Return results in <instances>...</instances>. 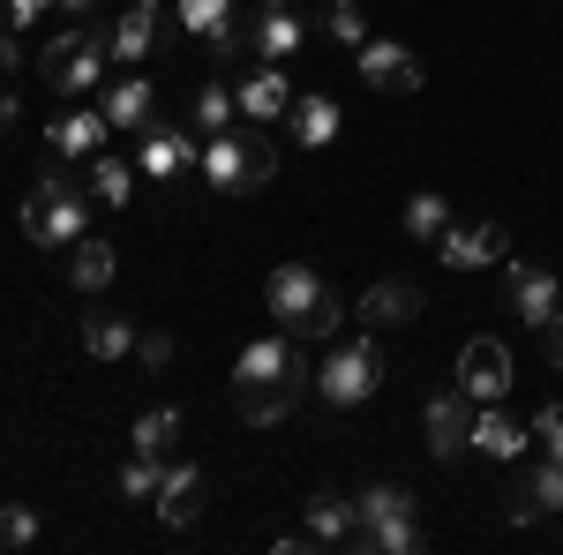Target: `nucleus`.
Instances as JSON below:
<instances>
[{
    "label": "nucleus",
    "instance_id": "f257e3e1",
    "mask_svg": "<svg viewBox=\"0 0 563 555\" xmlns=\"http://www.w3.org/2000/svg\"><path fill=\"white\" fill-rule=\"evenodd\" d=\"M308 390H316V368L301 360V338L294 331H278V338H256L241 360H233V413L249 428H271L286 421L294 406H301Z\"/></svg>",
    "mask_w": 563,
    "mask_h": 555
},
{
    "label": "nucleus",
    "instance_id": "f03ea898",
    "mask_svg": "<svg viewBox=\"0 0 563 555\" xmlns=\"http://www.w3.org/2000/svg\"><path fill=\"white\" fill-rule=\"evenodd\" d=\"M271 323L294 331L301 345H331L339 323H346V308H339V293H331L308 263H278V270H271Z\"/></svg>",
    "mask_w": 563,
    "mask_h": 555
},
{
    "label": "nucleus",
    "instance_id": "7ed1b4c3",
    "mask_svg": "<svg viewBox=\"0 0 563 555\" xmlns=\"http://www.w3.org/2000/svg\"><path fill=\"white\" fill-rule=\"evenodd\" d=\"M271 173H278V143L263 135V121L203 143V188H211V196H249V188L271 180Z\"/></svg>",
    "mask_w": 563,
    "mask_h": 555
},
{
    "label": "nucleus",
    "instance_id": "20e7f679",
    "mask_svg": "<svg viewBox=\"0 0 563 555\" xmlns=\"http://www.w3.org/2000/svg\"><path fill=\"white\" fill-rule=\"evenodd\" d=\"M106 60H113V31L84 15L76 31H60V38L45 45V84L60 90V98H84V90H106Z\"/></svg>",
    "mask_w": 563,
    "mask_h": 555
},
{
    "label": "nucleus",
    "instance_id": "39448f33",
    "mask_svg": "<svg viewBox=\"0 0 563 555\" xmlns=\"http://www.w3.org/2000/svg\"><path fill=\"white\" fill-rule=\"evenodd\" d=\"M376 384H384V345H376V331L361 323L353 338H339L331 353H323L316 390H323V406H368V398H376Z\"/></svg>",
    "mask_w": 563,
    "mask_h": 555
},
{
    "label": "nucleus",
    "instance_id": "423d86ee",
    "mask_svg": "<svg viewBox=\"0 0 563 555\" xmlns=\"http://www.w3.org/2000/svg\"><path fill=\"white\" fill-rule=\"evenodd\" d=\"M353 511H361L353 548H368V555H413L421 548V503H413V488H368V496H353Z\"/></svg>",
    "mask_w": 563,
    "mask_h": 555
},
{
    "label": "nucleus",
    "instance_id": "0eeeda50",
    "mask_svg": "<svg viewBox=\"0 0 563 555\" xmlns=\"http://www.w3.org/2000/svg\"><path fill=\"white\" fill-rule=\"evenodd\" d=\"M23 241L31 248H76L84 241V188H68L60 173H45L38 188L23 196Z\"/></svg>",
    "mask_w": 563,
    "mask_h": 555
},
{
    "label": "nucleus",
    "instance_id": "6e6552de",
    "mask_svg": "<svg viewBox=\"0 0 563 555\" xmlns=\"http://www.w3.org/2000/svg\"><path fill=\"white\" fill-rule=\"evenodd\" d=\"M294 98H301V90H294V76H286L278 60H256V68L233 84L241 121H263V129H271V121H286V113H294Z\"/></svg>",
    "mask_w": 563,
    "mask_h": 555
},
{
    "label": "nucleus",
    "instance_id": "1a4fd4ad",
    "mask_svg": "<svg viewBox=\"0 0 563 555\" xmlns=\"http://www.w3.org/2000/svg\"><path fill=\"white\" fill-rule=\"evenodd\" d=\"M435 256L451 263V270H481V263L511 256V233H504V218H466V225H451V233L435 241Z\"/></svg>",
    "mask_w": 563,
    "mask_h": 555
},
{
    "label": "nucleus",
    "instance_id": "9d476101",
    "mask_svg": "<svg viewBox=\"0 0 563 555\" xmlns=\"http://www.w3.org/2000/svg\"><path fill=\"white\" fill-rule=\"evenodd\" d=\"M459 390L474 406H504V390H511V353H504V338H474L459 353Z\"/></svg>",
    "mask_w": 563,
    "mask_h": 555
},
{
    "label": "nucleus",
    "instance_id": "9b49d317",
    "mask_svg": "<svg viewBox=\"0 0 563 555\" xmlns=\"http://www.w3.org/2000/svg\"><path fill=\"white\" fill-rule=\"evenodd\" d=\"M429 451L443 466L474 451V398H466V390H435L429 398Z\"/></svg>",
    "mask_w": 563,
    "mask_h": 555
},
{
    "label": "nucleus",
    "instance_id": "f8f14e48",
    "mask_svg": "<svg viewBox=\"0 0 563 555\" xmlns=\"http://www.w3.org/2000/svg\"><path fill=\"white\" fill-rule=\"evenodd\" d=\"M135 143H143V173H151V180H180L188 166H203V143L188 129H166V121H143Z\"/></svg>",
    "mask_w": 563,
    "mask_h": 555
},
{
    "label": "nucleus",
    "instance_id": "ddd939ff",
    "mask_svg": "<svg viewBox=\"0 0 563 555\" xmlns=\"http://www.w3.org/2000/svg\"><path fill=\"white\" fill-rule=\"evenodd\" d=\"M511 315L533 323V331H549L563 315V286L556 270H541V263H511Z\"/></svg>",
    "mask_w": 563,
    "mask_h": 555
},
{
    "label": "nucleus",
    "instance_id": "4468645a",
    "mask_svg": "<svg viewBox=\"0 0 563 555\" xmlns=\"http://www.w3.org/2000/svg\"><path fill=\"white\" fill-rule=\"evenodd\" d=\"M413 315H421V286H406V278H376L361 293V308H353V323H368V331H398Z\"/></svg>",
    "mask_w": 563,
    "mask_h": 555
},
{
    "label": "nucleus",
    "instance_id": "2eb2a0df",
    "mask_svg": "<svg viewBox=\"0 0 563 555\" xmlns=\"http://www.w3.org/2000/svg\"><path fill=\"white\" fill-rule=\"evenodd\" d=\"M353 53H361V84H376V90H421V60H413L406 45L368 38V45H353Z\"/></svg>",
    "mask_w": 563,
    "mask_h": 555
},
{
    "label": "nucleus",
    "instance_id": "dca6fc26",
    "mask_svg": "<svg viewBox=\"0 0 563 555\" xmlns=\"http://www.w3.org/2000/svg\"><path fill=\"white\" fill-rule=\"evenodd\" d=\"M180 23H188V38H203L218 60H233V23H241V0H180Z\"/></svg>",
    "mask_w": 563,
    "mask_h": 555
},
{
    "label": "nucleus",
    "instance_id": "f3484780",
    "mask_svg": "<svg viewBox=\"0 0 563 555\" xmlns=\"http://www.w3.org/2000/svg\"><path fill=\"white\" fill-rule=\"evenodd\" d=\"M158 518H166L174 533L203 518V466H188V458H180V466H166V488H158Z\"/></svg>",
    "mask_w": 563,
    "mask_h": 555
},
{
    "label": "nucleus",
    "instance_id": "a211bd4d",
    "mask_svg": "<svg viewBox=\"0 0 563 555\" xmlns=\"http://www.w3.org/2000/svg\"><path fill=\"white\" fill-rule=\"evenodd\" d=\"M339 121H346V113H339V98H323V90H301L294 113H286V129H294L301 151H323V143L339 135Z\"/></svg>",
    "mask_w": 563,
    "mask_h": 555
},
{
    "label": "nucleus",
    "instance_id": "6ab92c4d",
    "mask_svg": "<svg viewBox=\"0 0 563 555\" xmlns=\"http://www.w3.org/2000/svg\"><path fill=\"white\" fill-rule=\"evenodd\" d=\"M353 533H361V511L346 496H308V541L316 548H353Z\"/></svg>",
    "mask_w": 563,
    "mask_h": 555
},
{
    "label": "nucleus",
    "instance_id": "aec40b11",
    "mask_svg": "<svg viewBox=\"0 0 563 555\" xmlns=\"http://www.w3.org/2000/svg\"><path fill=\"white\" fill-rule=\"evenodd\" d=\"M106 135H113V121H106L98 106H84V113L53 121V151H60V158H98V151H106Z\"/></svg>",
    "mask_w": 563,
    "mask_h": 555
},
{
    "label": "nucleus",
    "instance_id": "412c9836",
    "mask_svg": "<svg viewBox=\"0 0 563 555\" xmlns=\"http://www.w3.org/2000/svg\"><path fill=\"white\" fill-rule=\"evenodd\" d=\"M474 451H481V458H496V466H511V458L526 451V428L511 421V413H496V406H481V413H474Z\"/></svg>",
    "mask_w": 563,
    "mask_h": 555
},
{
    "label": "nucleus",
    "instance_id": "4be33fe9",
    "mask_svg": "<svg viewBox=\"0 0 563 555\" xmlns=\"http://www.w3.org/2000/svg\"><path fill=\"white\" fill-rule=\"evenodd\" d=\"M98 113H106L113 129H135V135H143V121H151V84H143V76H121V84H106Z\"/></svg>",
    "mask_w": 563,
    "mask_h": 555
},
{
    "label": "nucleus",
    "instance_id": "5701e85b",
    "mask_svg": "<svg viewBox=\"0 0 563 555\" xmlns=\"http://www.w3.org/2000/svg\"><path fill=\"white\" fill-rule=\"evenodd\" d=\"M84 353L90 360H129L135 353V323L129 315H84Z\"/></svg>",
    "mask_w": 563,
    "mask_h": 555
},
{
    "label": "nucleus",
    "instance_id": "b1692460",
    "mask_svg": "<svg viewBox=\"0 0 563 555\" xmlns=\"http://www.w3.org/2000/svg\"><path fill=\"white\" fill-rule=\"evenodd\" d=\"M541 511H563V458H549V466L526 480V496L511 503V525H533Z\"/></svg>",
    "mask_w": 563,
    "mask_h": 555
},
{
    "label": "nucleus",
    "instance_id": "393cba45",
    "mask_svg": "<svg viewBox=\"0 0 563 555\" xmlns=\"http://www.w3.org/2000/svg\"><path fill=\"white\" fill-rule=\"evenodd\" d=\"M249 45H256L263 60H286V53L301 45V15H294V8H263L256 31H249Z\"/></svg>",
    "mask_w": 563,
    "mask_h": 555
},
{
    "label": "nucleus",
    "instance_id": "a878e982",
    "mask_svg": "<svg viewBox=\"0 0 563 555\" xmlns=\"http://www.w3.org/2000/svg\"><path fill=\"white\" fill-rule=\"evenodd\" d=\"M106 31H113V60H143V53L158 45V8H143V0H135L129 15H121V23H106Z\"/></svg>",
    "mask_w": 563,
    "mask_h": 555
},
{
    "label": "nucleus",
    "instance_id": "bb28decb",
    "mask_svg": "<svg viewBox=\"0 0 563 555\" xmlns=\"http://www.w3.org/2000/svg\"><path fill=\"white\" fill-rule=\"evenodd\" d=\"M113 270H121V256H113V248H106V241H76V248H68V278H76V286H84V293H98V286H113Z\"/></svg>",
    "mask_w": 563,
    "mask_h": 555
},
{
    "label": "nucleus",
    "instance_id": "cd10ccee",
    "mask_svg": "<svg viewBox=\"0 0 563 555\" xmlns=\"http://www.w3.org/2000/svg\"><path fill=\"white\" fill-rule=\"evenodd\" d=\"M196 129H203V143H211V135H233V129H241L233 84H196Z\"/></svg>",
    "mask_w": 563,
    "mask_h": 555
},
{
    "label": "nucleus",
    "instance_id": "c85d7f7f",
    "mask_svg": "<svg viewBox=\"0 0 563 555\" xmlns=\"http://www.w3.org/2000/svg\"><path fill=\"white\" fill-rule=\"evenodd\" d=\"M90 196L121 211V203L135 196V166H129V158H113V151H98V158H90Z\"/></svg>",
    "mask_w": 563,
    "mask_h": 555
},
{
    "label": "nucleus",
    "instance_id": "c756f323",
    "mask_svg": "<svg viewBox=\"0 0 563 555\" xmlns=\"http://www.w3.org/2000/svg\"><path fill=\"white\" fill-rule=\"evenodd\" d=\"M174 443H180V413H174V406H158V413L135 421V451H143V458H166Z\"/></svg>",
    "mask_w": 563,
    "mask_h": 555
},
{
    "label": "nucleus",
    "instance_id": "7c9ffc66",
    "mask_svg": "<svg viewBox=\"0 0 563 555\" xmlns=\"http://www.w3.org/2000/svg\"><path fill=\"white\" fill-rule=\"evenodd\" d=\"M158 488H166V458H143L135 451L129 466H121V496L129 503H158Z\"/></svg>",
    "mask_w": 563,
    "mask_h": 555
},
{
    "label": "nucleus",
    "instance_id": "2f4dec72",
    "mask_svg": "<svg viewBox=\"0 0 563 555\" xmlns=\"http://www.w3.org/2000/svg\"><path fill=\"white\" fill-rule=\"evenodd\" d=\"M406 233L435 248V241L451 233V203H443V196H413V203H406Z\"/></svg>",
    "mask_w": 563,
    "mask_h": 555
},
{
    "label": "nucleus",
    "instance_id": "473e14b6",
    "mask_svg": "<svg viewBox=\"0 0 563 555\" xmlns=\"http://www.w3.org/2000/svg\"><path fill=\"white\" fill-rule=\"evenodd\" d=\"M323 31L339 45H368V15H361V0H331L323 8Z\"/></svg>",
    "mask_w": 563,
    "mask_h": 555
},
{
    "label": "nucleus",
    "instance_id": "72a5a7b5",
    "mask_svg": "<svg viewBox=\"0 0 563 555\" xmlns=\"http://www.w3.org/2000/svg\"><path fill=\"white\" fill-rule=\"evenodd\" d=\"M38 533H45L38 511H0V541H8V548H31Z\"/></svg>",
    "mask_w": 563,
    "mask_h": 555
},
{
    "label": "nucleus",
    "instance_id": "f704fd0d",
    "mask_svg": "<svg viewBox=\"0 0 563 555\" xmlns=\"http://www.w3.org/2000/svg\"><path fill=\"white\" fill-rule=\"evenodd\" d=\"M533 435L549 443V458H563V406H541L533 413Z\"/></svg>",
    "mask_w": 563,
    "mask_h": 555
},
{
    "label": "nucleus",
    "instance_id": "c9c22d12",
    "mask_svg": "<svg viewBox=\"0 0 563 555\" xmlns=\"http://www.w3.org/2000/svg\"><path fill=\"white\" fill-rule=\"evenodd\" d=\"M135 353H143V368H166V360H174V338H166V331H143Z\"/></svg>",
    "mask_w": 563,
    "mask_h": 555
},
{
    "label": "nucleus",
    "instance_id": "e433bc0d",
    "mask_svg": "<svg viewBox=\"0 0 563 555\" xmlns=\"http://www.w3.org/2000/svg\"><path fill=\"white\" fill-rule=\"evenodd\" d=\"M45 8H60V0H8V23H38Z\"/></svg>",
    "mask_w": 563,
    "mask_h": 555
},
{
    "label": "nucleus",
    "instance_id": "4c0bfd02",
    "mask_svg": "<svg viewBox=\"0 0 563 555\" xmlns=\"http://www.w3.org/2000/svg\"><path fill=\"white\" fill-rule=\"evenodd\" d=\"M541 338H549V360H556V368H563V315H556V323H549V331H541Z\"/></svg>",
    "mask_w": 563,
    "mask_h": 555
},
{
    "label": "nucleus",
    "instance_id": "58836bf2",
    "mask_svg": "<svg viewBox=\"0 0 563 555\" xmlns=\"http://www.w3.org/2000/svg\"><path fill=\"white\" fill-rule=\"evenodd\" d=\"M8 76H15V38L0 31V84H8Z\"/></svg>",
    "mask_w": 563,
    "mask_h": 555
},
{
    "label": "nucleus",
    "instance_id": "ea45409f",
    "mask_svg": "<svg viewBox=\"0 0 563 555\" xmlns=\"http://www.w3.org/2000/svg\"><path fill=\"white\" fill-rule=\"evenodd\" d=\"M8 121H15V98H8V90H0V129H8Z\"/></svg>",
    "mask_w": 563,
    "mask_h": 555
},
{
    "label": "nucleus",
    "instance_id": "a19ab883",
    "mask_svg": "<svg viewBox=\"0 0 563 555\" xmlns=\"http://www.w3.org/2000/svg\"><path fill=\"white\" fill-rule=\"evenodd\" d=\"M60 8H68V15H90V8H98V0H60Z\"/></svg>",
    "mask_w": 563,
    "mask_h": 555
},
{
    "label": "nucleus",
    "instance_id": "79ce46f5",
    "mask_svg": "<svg viewBox=\"0 0 563 555\" xmlns=\"http://www.w3.org/2000/svg\"><path fill=\"white\" fill-rule=\"evenodd\" d=\"M263 8H294V0H263Z\"/></svg>",
    "mask_w": 563,
    "mask_h": 555
},
{
    "label": "nucleus",
    "instance_id": "37998d69",
    "mask_svg": "<svg viewBox=\"0 0 563 555\" xmlns=\"http://www.w3.org/2000/svg\"><path fill=\"white\" fill-rule=\"evenodd\" d=\"M143 8H158V0H143Z\"/></svg>",
    "mask_w": 563,
    "mask_h": 555
},
{
    "label": "nucleus",
    "instance_id": "c03bdc74",
    "mask_svg": "<svg viewBox=\"0 0 563 555\" xmlns=\"http://www.w3.org/2000/svg\"><path fill=\"white\" fill-rule=\"evenodd\" d=\"M556 286H563V270H556Z\"/></svg>",
    "mask_w": 563,
    "mask_h": 555
}]
</instances>
